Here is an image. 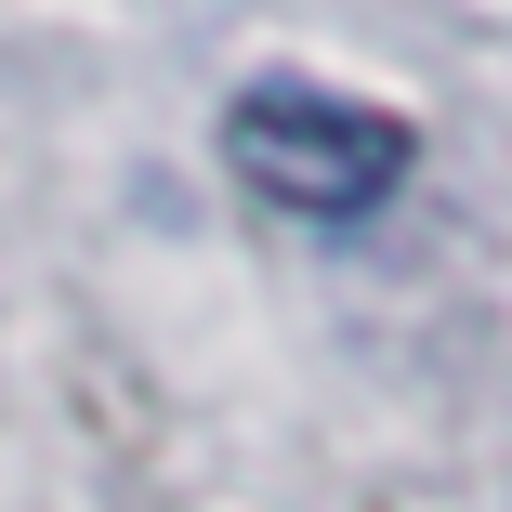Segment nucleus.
Segmentation results:
<instances>
[{
  "instance_id": "obj_1",
  "label": "nucleus",
  "mask_w": 512,
  "mask_h": 512,
  "mask_svg": "<svg viewBox=\"0 0 512 512\" xmlns=\"http://www.w3.org/2000/svg\"><path fill=\"white\" fill-rule=\"evenodd\" d=\"M224 158L289 224H368L407 184L421 132H407L394 106H368V92H329V79H250L224 106Z\"/></svg>"
}]
</instances>
